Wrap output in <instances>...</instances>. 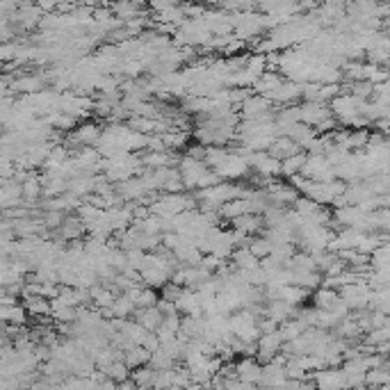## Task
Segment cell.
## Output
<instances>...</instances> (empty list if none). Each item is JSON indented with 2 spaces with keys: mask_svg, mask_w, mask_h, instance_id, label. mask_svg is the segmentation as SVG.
Returning a JSON list of instances; mask_svg holds the SVG:
<instances>
[{
  "mask_svg": "<svg viewBox=\"0 0 390 390\" xmlns=\"http://www.w3.org/2000/svg\"><path fill=\"white\" fill-rule=\"evenodd\" d=\"M233 265L237 272H251L256 267H260V260L251 254V249H237L233 254Z\"/></svg>",
  "mask_w": 390,
  "mask_h": 390,
  "instance_id": "obj_10",
  "label": "cell"
},
{
  "mask_svg": "<svg viewBox=\"0 0 390 390\" xmlns=\"http://www.w3.org/2000/svg\"><path fill=\"white\" fill-rule=\"evenodd\" d=\"M315 390H347V377L343 370H320L313 375Z\"/></svg>",
  "mask_w": 390,
  "mask_h": 390,
  "instance_id": "obj_1",
  "label": "cell"
},
{
  "mask_svg": "<svg viewBox=\"0 0 390 390\" xmlns=\"http://www.w3.org/2000/svg\"><path fill=\"white\" fill-rule=\"evenodd\" d=\"M87 226L82 224L80 219H64V226H62V237L64 240H76L82 235V231Z\"/></svg>",
  "mask_w": 390,
  "mask_h": 390,
  "instance_id": "obj_17",
  "label": "cell"
},
{
  "mask_svg": "<svg viewBox=\"0 0 390 390\" xmlns=\"http://www.w3.org/2000/svg\"><path fill=\"white\" fill-rule=\"evenodd\" d=\"M260 217H256V214H242V217H237L233 219V226L240 231V233H247V235H251L256 233V231L260 228Z\"/></svg>",
  "mask_w": 390,
  "mask_h": 390,
  "instance_id": "obj_14",
  "label": "cell"
},
{
  "mask_svg": "<svg viewBox=\"0 0 390 390\" xmlns=\"http://www.w3.org/2000/svg\"><path fill=\"white\" fill-rule=\"evenodd\" d=\"M123 363H126L130 370H139V368H144V365H151V352L144 350V347H132V350H128L126 356H123Z\"/></svg>",
  "mask_w": 390,
  "mask_h": 390,
  "instance_id": "obj_9",
  "label": "cell"
},
{
  "mask_svg": "<svg viewBox=\"0 0 390 390\" xmlns=\"http://www.w3.org/2000/svg\"><path fill=\"white\" fill-rule=\"evenodd\" d=\"M302 107V123L306 126H320L331 117V110L327 103H304Z\"/></svg>",
  "mask_w": 390,
  "mask_h": 390,
  "instance_id": "obj_3",
  "label": "cell"
},
{
  "mask_svg": "<svg viewBox=\"0 0 390 390\" xmlns=\"http://www.w3.org/2000/svg\"><path fill=\"white\" fill-rule=\"evenodd\" d=\"M23 194H26V198H35L39 192H41V182L35 180V178H26V182H23Z\"/></svg>",
  "mask_w": 390,
  "mask_h": 390,
  "instance_id": "obj_19",
  "label": "cell"
},
{
  "mask_svg": "<svg viewBox=\"0 0 390 390\" xmlns=\"http://www.w3.org/2000/svg\"><path fill=\"white\" fill-rule=\"evenodd\" d=\"M267 153L272 157H276V160H290V157L302 153V146H297L292 139L286 137V135H279L276 139H274V144H272V148Z\"/></svg>",
  "mask_w": 390,
  "mask_h": 390,
  "instance_id": "obj_5",
  "label": "cell"
},
{
  "mask_svg": "<svg viewBox=\"0 0 390 390\" xmlns=\"http://www.w3.org/2000/svg\"><path fill=\"white\" fill-rule=\"evenodd\" d=\"M155 375H157V370L144 365V368H139V370H132L130 379H132V384L137 386V390H153L155 388Z\"/></svg>",
  "mask_w": 390,
  "mask_h": 390,
  "instance_id": "obj_8",
  "label": "cell"
},
{
  "mask_svg": "<svg viewBox=\"0 0 390 390\" xmlns=\"http://www.w3.org/2000/svg\"><path fill=\"white\" fill-rule=\"evenodd\" d=\"M270 107H272V101L265 96H251L247 98V101L242 103V114L244 119H258L263 117V114H270Z\"/></svg>",
  "mask_w": 390,
  "mask_h": 390,
  "instance_id": "obj_7",
  "label": "cell"
},
{
  "mask_svg": "<svg viewBox=\"0 0 390 390\" xmlns=\"http://www.w3.org/2000/svg\"><path fill=\"white\" fill-rule=\"evenodd\" d=\"M185 290L187 288H182V286H176V283H171V281H169V283L167 286H164L162 288V302H169V304H178V299H180V297L182 295H185Z\"/></svg>",
  "mask_w": 390,
  "mask_h": 390,
  "instance_id": "obj_18",
  "label": "cell"
},
{
  "mask_svg": "<svg viewBox=\"0 0 390 390\" xmlns=\"http://www.w3.org/2000/svg\"><path fill=\"white\" fill-rule=\"evenodd\" d=\"M135 322L137 325H142L146 331H151V334H157V329H160L164 322V315L157 306L155 309H139L135 313Z\"/></svg>",
  "mask_w": 390,
  "mask_h": 390,
  "instance_id": "obj_6",
  "label": "cell"
},
{
  "mask_svg": "<svg viewBox=\"0 0 390 390\" xmlns=\"http://www.w3.org/2000/svg\"><path fill=\"white\" fill-rule=\"evenodd\" d=\"M101 128L96 126V123H85V126H80L76 130V142L91 146V144H98V139H101Z\"/></svg>",
  "mask_w": 390,
  "mask_h": 390,
  "instance_id": "obj_12",
  "label": "cell"
},
{
  "mask_svg": "<svg viewBox=\"0 0 390 390\" xmlns=\"http://www.w3.org/2000/svg\"><path fill=\"white\" fill-rule=\"evenodd\" d=\"M237 379L244 384H260L263 379V365L258 359H242L237 363Z\"/></svg>",
  "mask_w": 390,
  "mask_h": 390,
  "instance_id": "obj_4",
  "label": "cell"
},
{
  "mask_svg": "<svg viewBox=\"0 0 390 390\" xmlns=\"http://www.w3.org/2000/svg\"><path fill=\"white\" fill-rule=\"evenodd\" d=\"M251 254L256 256V258L258 260H267L270 256H272V251H274V244L270 242L267 237H254L251 240Z\"/></svg>",
  "mask_w": 390,
  "mask_h": 390,
  "instance_id": "obj_15",
  "label": "cell"
},
{
  "mask_svg": "<svg viewBox=\"0 0 390 390\" xmlns=\"http://www.w3.org/2000/svg\"><path fill=\"white\" fill-rule=\"evenodd\" d=\"M26 315V306H7V309H3V320L7 322V327H23Z\"/></svg>",
  "mask_w": 390,
  "mask_h": 390,
  "instance_id": "obj_13",
  "label": "cell"
},
{
  "mask_svg": "<svg viewBox=\"0 0 390 390\" xmlns=\"http://www.w3.org/2000/svg\"><path fill=\"white\" fill-rule=\"evenodd\" d=\"M338 299H340L338 290H331V288H318L313 295V304L318 311H329Z\"/></svg>",
  "mask_w": 390,
  "mask_h": 390,
  "instance_id": "obj_11",
  "label": "cell"
},
{
  "mask_svg": "<svg viewBox=\"0 0 390 390\" xmlns=\"http://www.w3.org/2000/svg\"><path fill=\"white\" fill-rule=\"evenodd\" d=\"M251 167L247 160V155H228L217 169H212L219 178H240L244 176L247 169Z\"/></svg>",
  "mask_w": 390,
  "mask_h": 390,
  "instance_id": "obj_2",
  "label": "cell"
},
{
  "mask_svg": "<svg viewBox=\"0 0 390 390\" xmlns=\"http://www.w3.org/2000/svg\"><path fill=\"white\" fill-rule=\"evenodd\" d=\"M306 160H309V155H304V153L290 157V160H283V169H281V173H286V176H292V178L299 176Z\"/></svg>",
  "mask_w": 390,
  "mask_h": 390,
  "instance_id": "obj_16",
  "label": "cell"
}]
</instances>
